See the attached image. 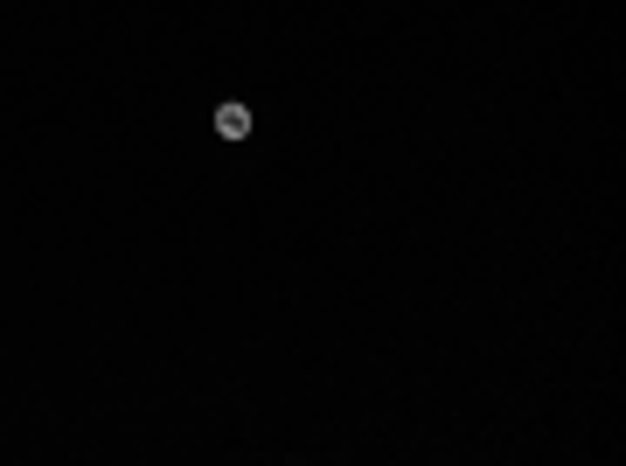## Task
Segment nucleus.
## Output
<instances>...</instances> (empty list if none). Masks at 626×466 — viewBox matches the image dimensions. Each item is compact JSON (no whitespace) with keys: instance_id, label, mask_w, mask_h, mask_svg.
I'll use <instances>...</instances> for the list:
<instances>
[{"instance_id":"obj_1","label":"nucleus","mask_w":626,"mask_h":466,"mask_svg":"<svg viewBox=\"0 0 626 466\" xmlns=\"http://www.w3.org/2000/svg\"><path fill=\"white\" fill-rule=\"evenodd\" d=\"M216 133H223V140H244V133H251V112H244V105H223V112H216Z\"/></svg>"}]
</instances>
